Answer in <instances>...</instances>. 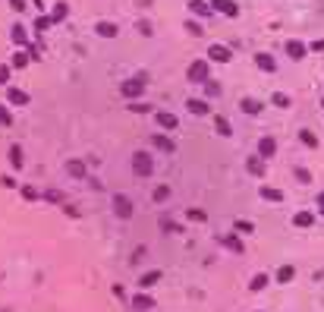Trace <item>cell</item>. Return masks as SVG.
I'll return each mask as SVG.
<instances>
[{"label":"cell","mask_w":324,"mask_h":312,"mask_svg":"<svg viewBox=\"0 0 324 312\" xmlns=\"http://www.w3.org/2000/svg\"><path fill=\"white\" fill-rule=\"evenodd\" d=\"M186 32H189V35H205V32H201V22H198V19H186Z\"/></svg>","instance_id":"ab89813d"},{"label":"cell","mask_w":324,"mask_h":312,"mask_svg":"<svg viewBox=\"0 0 324 312\" xmlns=\"http://www.w3.org/2000/svg\"><path fill=\"white\" fill-rule=\"evenodd\" d=\"M44 199L57 205V202H63V193H60V189H47V193H44Z\"/></svg>","instance_id":"7bdbcfd3"},{"label":"cell","mask_w":324,"mask_h":312,"mask_svg":"<svg viewBox=\"0 0 324 312\" xmlns=\"http://www.w3.org/2000/svg\"><path fill=\"white\" fill-rule=\"evenodd\" d=\"M13 13H26V0H7Z\"/></svg>","instance_id":"f6af8a7d"},{"label":"cell","mask_w":324,"mask_h":312,"mask_svg":"<svg viewBox=\"0 0 324 312\" xmlns=\"http://www.w3.org/2000/svg\"><path fill=\"white\" fill-rule=\"evenodd\" d=\"M19 193H22V199H29V202H35V199H38V189H35V186H22Z\"/></svg>","instance_id":"b9f144b4"},{"label":"cell","mask_w":324,"mask_h":312,"mask_svg":"<svg viewBox=\"0 0 324 312\" xmlns=\"http://www.w3.org/2000/svg\"><path fill=\"white\" fill-rule=\"evenodd\" d=\"M186 218H189V221L205 224V221H208V211H205V208H186Z\"/></svg>","instance_id":"d590c367"},{"label":"cell","mask_w":324,"mask_h":312,"mask_svg":"<svg viewBox=\"0 0 324 312\" xmlns=\"http://www.w3.org/2000/svg\"><path fill=\"white\" fill-rule=\"evenodd\" d=\"M170 193H173V189L167 186V183L154 186V193H151V202H158V205H161V202H167V199H170Z\"/></svg>","instance_id":"484cf974"},{"label":"cell","mask_w":324,"mask_h":312,"mask_svg":"<svg viewBox=\"0 0 324 312\" xmlns=\"http://www.w3.org/2000/svg\"><path fill=\"white\" fill-rule=\"evenodd\" d=\"M133 174L142 177V180L154 174V158H151V151H142V148L133 151Z\"/></svg>","instance_id":"7a4b0ae2"},{"label":"cell","mask_w":324,"mask_h":312,"mask_svg":"<svg viewBox=\"0 0 324 312\" xmlns=\"http://www.w3.org/2000/svg\"><path fill=\"white\" fill-rule=\"evenodd\" d=\"M308 51H318V54H324V38H318V41H311V44H308Z\"/></svg>","instance_id":"681fc988"},{"label":"cell","mask_w":324,"mask_h":312,"mask_svg":"<svg viewBox=\"0 0 324 312\" xmlns=\"http://www.w3.org/2000/svg\"><path fill=\"white\" fill-rule=\"evenodd\" d=\"M129 111H133V114H151V104H145V101H133V104H129Z\"/></svg>","instance_id":"74e56055"},{"label":"cell","mask_w":324,"mask_h":312,"mask_svg":"<svg viewBox=\"0 0 324 312\" xmlns=\"http://www.w3.org/2000/svg\"><path fill=\"white\" fill-rule=\"evenodd\" d=\"M296 177H299V180H302V183H308V180H311V174L305 171V167H296Z\"/></svg>","instance_id":"c3c4849f"},{"label":"cell","mask_w":324,"mask_h":312,"mask_svg":"<svg viewBox=\"0 0 324 312\" xmlns=\"http://www.w3.org/2000/svg\"><path fill=\"white\" fill-rule=\"evenodd\" d=\"M111 205H114V214L120 221H129L136 214V205H133V199L129 196H123V193H114V199H111Z\"/></svg>","instance_id":"277c9868"},{"label":"cell","mask_w":324,"mask_h":312,"mask_svg":"<svg viewBox=\"0 0 324 312\" xmlns=\"http://www.w3.org/2000/svg\"><path fill=\"white\" fill-rule=\"evenodd\" d=\"M0 123H4V126H13V114H10L7 104H0Z\"/></svg>","instance_id":"f35d334b"},{"label":"cell","mask_w":324,"mask_h":312,"mask_svg":"<svg viewBox=\"0 0 324 312\" xmlns=\"http://www.w3.org/2000/svg\"><path fill=\"white\" fill-rule=\"evenodd\" d=\"M145 89H148V82H145V76L126 79L123 86H120V92H123V98H126V101H139L142 95H145Z\"/></svg>","instance_id":"3957f363"},{"label":"cell","mask_w":324,"mask_h":312,"mask_svg":"<svg viewBox=\"0 0 324 312\" xmlns=\"http://www.w3.org/2000/svg\"><path fill=\"white\" fill-rule=\"evenodd\" d=\"M299 142H302L305 148H318V136L311 133V129H299Z\"/></svg>","instance_id":"f1b7e54d"},{"label":"cell","mask_w":324,"mask_h":312,"mask_svg":"<svg viewBox=\"0 0 324 312\" xmlns=\"http://www.w3.org/2000/svg\"><path fill=\"white\" fill-rule=\"evenodd\" d=\"M208 63H230L233 60V51L227 44H221V41H214V44H208Z\"/></svg>","instance_id":"5b68a950"},{"label":"cell","mask_w":324,"mask_h":312,"mask_svg":"<svg viewBox=\"0 0 324 312\" xmlns=\"http://www.w3.org/2000/svg\"><path fill=\"white\" fill-rule=\"evenodd\" d=\"M10 38H13L19 47H29V32H26V26H22V22H16V26L10 29Z\"/></svg>","instance_id":"ffe728a7"},{"label":"cell","mask_w":324,"mask_h":312,"mask_svg":"<svg viewBox=\"0 0 324 312\" xmlns=\"http://www.w3.org/2000/svg\"><path fill=\"white\" fill-rule=\"evenodd\" d=\"M214 133H218V136H224V139H230V136H233V126H230V120H227L224 114H218V117H214Z\"/></svg>","instance_id":"ac0fdd59"},{"label":"cell","mask_w":324,"mask_h":312,"mask_svg":"<svg viewBox=\"0 0 324 312\" xmlns=\"http://www.w3.org/2000/svg\"><path fill=\"white\" fill-rule=\"evenodd\" d=\"M293 224L296 227H311V224H315V214H311V211H296L293 214Z\"/></svg>","instance_id":"83f0119b"},{"label":"cell","mask_w":324,"mask_h":312,"mask_svg":"<svg viewBox=\"0 0 324 312\" xmlns=\"http://www.w3.org/2000/svg\"><path fill=\"white\" fill-rule=\"evenodd\" d=\"M252 60H255V66L261 69V73H277V57H271L268 51H258Z\"/></svg>","instance_id":"ba28073f"},{"label":"cell","mask_w":324,"mask_h":312,"mask_svg":"<svg viewBox=\"0 0 324 312\" xmlns=\"http://www.w3.org/2000/svg\"><path fill=\"white\" fill-rule=\"evenodd\" d=\"M186 107H189V114H192V117H205V114H211V104H208L205 98H189V101H186Z\"/></svg>","instance_id":"5bb4252c"},{"label":"cell","mask_w":324,"mask_h":312,"mask_svg":"<svg viewBox=\"0 0 324 312\" xmlns=\"http://www.w3.org/2000/svg\"><path fill=\"white\" fill-rule=\"evenodd\" d=\"M51 26H54L51 16H38V19H35V32H47Z\"/></svg>","instance_id":"8d00e7d4"},{"label":"cell","mask_w":324,"mask_h":312,"mask_svg":"<svg viewBox=\"0 0 324 312\" xmlns=\"http://www.w3.org/2000/svg\"><path fill=\"white\" fill-rule=\"evenodd\" d=\"M139 32L148 38V35H151V22H148V19H139Z\"/></svg>","instance_id":"7dc6e473"},{"label":"cell","mask_w":324,"mask_h":312,"mask_svg":"<svg viewBox=\"0 0 324 312\" xmlns=\"http://www.w3.org/2000/svg\"><path fill=\"white\" fill-rule=\"evenodd\" d=\"M66 171L73 174V177H79V180H82V177L88 174V167H85V161H79V158H76V161H69V164H66Z\"/></svg>","instance_id":"1f68e13d"},{"label":"cell","mask_w":324,"mask_h":312,"mask_svg":"<svg viewBox=\"0 0 324 312\" xmlns=\"http://www.w3.org/2000/svg\"><path fill=\"white\" fill-rule=\"evenodd\" d=\"M7 101L16 104V107H29L32 104V95L22 92V89H16V86H7Z\"/></svg>","instance_id":"9c48e42d"},{"label":"cell","mask_w":324,"mask_h":312,"mask_svg":"<svg viewBox=\"0 0 324 312\" xmlns=\"http://www.w3.org/2000/svg\"><path fill=\"white\" fill-rule=\"evenodd\" d=\"M10 167H13V171H22V167H26V158H22V145H10Z\"/></svg>","instance_id":"7402d4cb"},{"label":"cell","mask_w":324,"mask_h":312,"mask_svg":"<svg viewBox=\"0 0 324 312\" xmlns=\"http://www.w3.org/2000/svg\"><path fill=\"white\" fill-rule=\"evenodd\" d=\"M258 196L265 199V202H283V189H274V186H265V183H261V186H258Z\"/></svg>","instance_id":"44dd1931"},{"label":"cell","mask_w":324,"mask_h":312,"mask_svg":"<svg viewBox=\"0 0 324 312\" xmlns=\"http://www.w3.org/2000/svg\"><path fill=\"white\" fill-rule=\"evenodd\" d=\"M63 211H66V218H79V208L76 205H63Z\"/></svg>","instance_id":"f907efd6"},{"label":"cell","mask_w":324,"mask_h":312,"mask_svg":"<svg viewBox=\"0 0 324 312\" xmlns=\"http://www.w3.org/2000/svg\"><path fill=\"white\" fill-rule=\"evenodd\" d=\"M32 4H35V7H38V10H44V4H41V0H32Z\"/></svg>","instance_id":"f5cc1de1"},{"label":"cell","mask_w":324,"mask_h":312,"mask_svg":"<svg viewBox=\"0 0 324 312\" xmlns=\"http://www.w3.org/2000/svg\"><path fill=\"white\" fill-rule=\"evenodd\" d=\"M69 16V4H63V0H60V4H54V13H51V22L57 26V22H63Z\"/></svg>","instance_id":"d4e9b609"},{"label":"cell","mask_w":324,"mask_h":312,"mask_svg":"<svg viewBox=\"0 0 324 312\" xmlns=\"http://www.w3.org/2000/svg\"><path fill=\"white\" fill-rule=\"evenodd\" d=\"M233 230H236V233H255V224L246 221V218H236V221H233Z\"/></svg>","instance_id":"e575fe53"},{"label":"cell","mask_w":324,"mask_h":312,"mask_svg":"<svg viewBox=\"0 0 324 312\" xmlns=\"http://www.w3.org/2000/svg\"><path fill=\"white\" fill-rule=\"evenodd\" d=\"M239 111L255 117V114H261V101L258 98H243V101H239Z\"/></svg>","instance_id":"cb8c5ba5"},{"label":"cell","mask_w":324,"mask_h":312,"mask_svg":"<svg viewBox=\"0 0 324 312\" xmlns=\"http://www.w3.org/2000/svg\"><path fill=\"white\" fill-rule=\"evenodd\" d=\"M271 104L280 107V111H286V107H290L293 101H290V95H286V92H274V95H271Z\"/></svg>","instance_id":"4dcf8cb0"},{"label":"cell","mask_w":324,"mask_h":312,"mask_svg":"<svg viewBox=\"0 0 324 312\" xmlns=\"http://www.w3.org/2000/svg\"><path fill=\"white\" fill-rule=\"evenodd\" d=\"M154 123H158L161 129H167V133H176L179 129V117L170 114V111H154Z\"/></svg>","instance_id":"8992f818"},{"label":"cell","mask_w":324,"mask_h":312,"mask_svg":"<svg viewBox=\"0 0 324 312\" xmlns=\"http://www.w3.org/2000/svg\"><path fill=\"white\" fill-rule=\"evenodd\" d=\"M283 51H286V57H290V60H305L308 57V44L299 41V38H290V41L283 44Z\"/></svg>","instance_id":"52a82bcc"},{"label":"cell","mask_w":324,"mask_h":312,"mask_svg":"<svg viewBox=\"0 0 324 312\" xmlns=\"http://www.w3.org/2000/svg\"><path fill=\"white\" fill-rule=\"evenodd\" d=\"M246 171H249L252 177H261V174H265V158H258V154H252V158L246 161Z\"/></svg>","instance_id":"603a6c76"},{"label":"cell","mask_w":324,"mask_h":312,"mask_svg":"<svg viewBox=\"0 0 324 312\" xmlns=\"http://www.w3.org/2000/svg\"><path fill=\"white\" fill-rule=\"evenodd\" d=\"M94 32H98L101 35V38H117V35H120V26H117V22H98V26H94Z\"/></svg>","instance_id":"d6986e66"},{"label":"cell","mask_w":324,"mask_h":312,"mask_svg":"<svg viewBox=\"0 0 324 312\" xmlns=\"http://www.w3.org/2000/svg\"><path fill=\"white\" fill-rule=\"evenodd\" d=\"M0 186H4V189H16L19 183H16V180H13V177H0Z\"/></svg>","instance_id":"bcb514c9"},{"label":"cell","mask_w":324,"mask_h":312,"mask_svg":"<svg viewBox=\"0 0 324 312\" xmlns=\"http://www.w3.org/2000/svg\"><path fill=\"white\" fill-rule=\"evenodd\" d=\"M129 306H133L136 312H148V309H154V296L148 290H142V293H136L133 299H129Z\"/></svg>","instance_id":"8fae6325"},{"label":"cell","mask_w":324,"mask_h":312,"mask_svg":"<svg viewBox=\"0 0 324 312\" xmlns=\"http://www.w3.org/2000/svg\"><path fill=\"white\" fill-rule=\"evenodd\" d=\"M29 51H26V47H22V51H16L13 54V60H10V66H13V69H22V66H29Z\"/></svg>","instance_id":"4316f807"},{"label":"cell","mask_w":324,"mask_h":312,"mask_svg":"<svg viewBox=\"0 0 324 312\" xmlns=\"http://www.w3.org/2000/svg\"><path fill=\"white\" fill-rule=\"evenodd\" d=\"M277 154V139L274 136H261L258 139V158H274Z\"/></svg>","instance_id":"4fadbf2b"},{"label":"cell","mask_w":324,"mask_h":312,"mask_svg":"<svg viewBox=\"0 0 324 312\" xmlns=\"http://www.w3.org/2000/svg\"><path fill=\"white\" fill-rule=\"evenodd\" d=\"M186 7H189V13H192V16H201V19H208V16L214 13L211 4H205V0H189Z\"/></svg>","instance_id":"e0dca14e"},{"label":"cell","mask_w":324,"mask_h":312,"mask_svg":"<svg viewBox=\"0 0 324 312\" xmlns=\"http://www.w3.org/2000/svg\"><path fill=\"white\" fill-rule=\"evenodd\" d=\"M208 73H211V69H208V60L198 57V60H192V63H189V69H186V82H189V86H205V82L211 79Z\"/></svg>","instance_id":"6da1fadb"},{"label":"cell","mask_w":324,"mask_h":312,"mask_svg":"<svg viewBox=\"0 0 324 312\" xmlns=\"http://www.w3.org/2000/svg\"><path fill=\"white\" fill-rule=\"evenodd\" d=\"M10 73H13V66H10V63L0 66V86H10Z\"/></svg>","instance_id":"60d3db41"},{"label":"cell","mask_w":324,"mask_h":312,"mask_svg":"<svg viewBox=\"0 0 324 312\" xmlns=\"http://www.w3.org/2000/svg\"><path fill=\"white\" fill-rule=\"evenodd\" d=\"M211 10H214V13L230 16V19H236V16H239V7L233 4V0H211Z\"/></svg>","instance_id":"7c38bea8"},{"label":"cell","mask_w":324,"mask_h":312,"mask_svg":"<svg viewBox=\"0 0 324 312\" xmlns=\"http://www.w3.org/2000/svg\"><path fill=\"white\" fill-rule=\"evenodd\" d=\"M161 230H164V233H186V227L176 224V221H170V218H164V221H161Z\"/></svg>","instance_id":"836d02e7"},{"label":"cell","mask_w":324,"mask_h":312,"mask_svg":"<svg viewBox=\"0 0 324 312\" xmlns=\"http://www.w3.org/2000/svg\"><path fill=\"white\" fill-rule=\"evenodd\" d=\"M318 214L324 218V193H318Z\"/></svg>","instance_id":"816d5d0a"},{"label":"cell","mask_w":324,"mask_h":312,"mask_svg":"<svg viewBox=\"0 0 324 312\" xmlns=\"http://www.w3.org/2000/svg\"><path fill=\"white\" fill-rule=\"evenodd\" d=\"M221 246H227V249H230V253H236V256H243V253H246L243 240H239L236 233H224V237H221Z\"/></svg>","instance_id":"9a60e30c"},{"label":"cell","mask_w":324,"mask_h":312,"mask_svg":"<svg viewBox=\"0 0 324 312\" xmlns=\"http://www.w3.org/2000/svg\"><path fill=\"white\" fill-rule=\"evenodd\" d=\"M151 148H158L164 154H173L176 151V142L170 136H164V133H151Z\"/></svg>","instance_id":"30bf717a"},{"label":"cell","mask_w":324,"mask_h":312,"mask_svg":"<svg viewBox=\"0 0 324 312\" xmlns=\"http://www.w3.org/2000/svg\"><path fill=\"white\" fill-rule=\"evenodd\" d=\"M293 278H296V268L293 265H280L277 268V284H290Z\"/></svg>","instance_id":"f546056e"},{"label":"cell","mask_w":324,"mask_h":312,"mask_svg":"<svg viewBox=\"0 0 324 312\" xmlns=\"http://www.w3.org/2000/svg\"><path fill=\"white\" fill-rule=\"evenodd\" d=\"M205 92L211 95V98H214V95H221V86H218V79H208V82H205Z\"/></svg>","instance_id":"ee69618b"},{"label":"cell","mask_w":324,"mask_h":312,"mask_svg":"<svg viewBox=\"0 0 324 312\" xmlns=\"http://www.w3.org/2000/svg\"><path fill=\"white\" fill-rule=\"evenodd\" d=\"M161 278H164V271H161V268H151V271H145V274L139 278V287H142V290H151V287L158 284Z\"/></svg>","instance_id":"2e32d148"},{"label":"cell","mask_w":324,"mask_h":312,"mask_svg":"<svg viewBox=\"0 0 324 312\" xmlns=\"http://www.w3.org/2000/svg\"><path fill=\"white\" fill-rule=\"evenodd\" d=\"M268 281H271V278H268V274H255V278H252V281H249V290H252V293H258V290H265V287H268Z\"/></svg>","instance_id":"d6a6232c"}]
</instances>
